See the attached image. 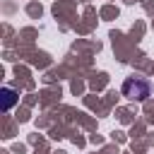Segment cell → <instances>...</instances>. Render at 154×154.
<instances>
[{
    "mask_svg": "<svg viewBox=\"0 0 154 154\" xmlns=\"http://www.w3.org/2000/svg\"><path fill=\"white\" fill-rule=\"evenodd\" d=\"M149 94H152V84L144 77H135L132 75V77H128L123 82V96H128L130 101H144Z\"/></svg>",
    "mask_w": 154,
    "mask_h": 154,
    "instance_id": "1",
    "label": "cell"
},
{
    "mask_svg": "<svg viewBox=\"0 0 154 154\" xmlns=\"http://www.w3.org/2000/svg\"><path fill=\"white\" fill-rule=\"evenodd\" d=\"M2 94H5V108H10L14 103V91L12 89H2Z\"/></svg>",
    "mask_w": 154,
    "mask_h": 154,
    "instance_id": "2",
    "label": "cell"
}]
</instances>
